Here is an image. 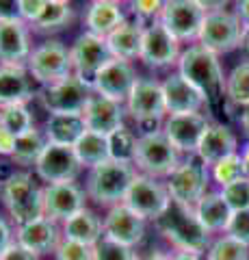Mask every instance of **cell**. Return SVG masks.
Wrapping results in <instances>:
<instances>
[{
	"mask_svg": "<svg viewBox=\"0 0 249 260\" xmlns=\"http://www.w3.org/2000/svg\"><path fill=\"white\" fill-rule=\"evenodd\" d=\"M180 54V42L167 30L165 24L160 20L150 22L146 26V32H143L139 61H143V65L152 70H167L178 65Z\"/></svg>",
	"mask_w": 249,
	"mask_h": 260,
	"instance_id": "obj_13",
	"label": "cell"
},
{
	"mask_svg": "<svg viewBox=\"0 0 249 260\" xmlns=\"http://www.w3.org/2000/svg\"><path fill=\"white\" fill-rule=\"evenodd\" d=\"M158 232L175 251H195L204 254L210 247V232L199 223L195 208L187 204H178L171 200L165 215L156 221Z\"/></svg>",
	"mask_w": 249,
	"mask_h": 260,
	"instance_id": "obj_2",
	"label": "cell"
},
{
	"mask_svg": "<svg viewBox=\"0 0 249 260\" xmlns=\"http://www.w3.org/2000/svg\"><path fill=\"white\" fill-rule=\"evenodd\" d=\"M0 260H39V256L33 254L30 249H26L24 245H20L18 241H13L9 245V249L0 256Z\"/></svg>",
	"mask_w": 249,
	"mask_h": 260,
	"instance_id": "obj_45",
	"label": "cell"
},
{
	"mask_svg": "<svg viewBox=\"0 0 249 260\" xmlns=\"http://www.w3.org/2000/svg\"><path fill=\"white\" fill-rule=\"evenodd\" d=\"M124 204L128 208H132L134 213L139 217H143L146 221L156 223L158 219L165 215V210L169 208L171 195H169V189H167L165 180L136 174V178L130 184V189H128V193H126Z\"/></svg>",
	"mask_w": 249,
	"mask_h": 260,
	"instance_id": "obj_9",
	"label": "cell"
},
{
	"mask_svg": "<svg viewBox=\"0 0 249 260\" xmlns=\"http://www.w3.org/2000/svg\"><path fill=\"white\" fill-rule=\"evenodd\" d=\"M48 0H18V7H20V20L26 22L28 26L33 24L39 15H42V11L46 9Z\"/></svg>",
	"mask_w": 249,
	"mask_h": 260,
	"instance_id": "obj_44",
	"label": "cell"
},
{
	"mask_svg": "<svg viewBox=\"0 0 249 260\" xmlns=\"http://www.w3.org/2000/svg\"><path fill=\"white\" fill-rule=\"evenodd\" d=\"M226 234L249 245V210H236V213H232V219L226 228Z\"/></svg>",
	"mask_w": 249,
	"mask_h": 260,
	"instance_id": "obj_43",
	"label": "cell"
},
{
	"mask_svg": "<svg viewBox=\"0 0 249 260\" xmlns=\"http://www.w3.org/2000/svg\"><path fill=\"white\" fill-rule=\"evenodd\" d=\"M87 130L83 115H69V113H57V115H48L44 124V135L48 143L57 145H69L74 148V143L80 139Z\"/></svg>",
	"mask_w": 249,
	"mask_h": 260,
	"instance_id": "obj_30",
	"label": "cell"
},
{
	"mask_svg": "<svg viewBox=\"0 0 249 260\" xmlns=\"http://www.w3.org/2000/svg\"><path fill=\"white\" fill-rule=\"evenodd\" d=\"M208 126H210V119L204 113H182V115H167L160 130L167 135V139L173 143V148L180 154L191 156L197 152V145Z\"/></svg>",
	"mask_w": 249,
	"mask_h": 260,
	"instance_id": "obj_16",
	"label": "cell"
},
{
	"mask_svg": "<svg viewBox=\"0 0 249 260\" xmlns=\"http://www.w3.org/2000/svg\"><path fill=\"white\" fill-rule=\"evenodd\" d=\"M104 219V237L122 243L126 247H136L141 245L143 237H146V219L139 217L132 208H128L124 202L106 208Z\"/></svg>",
	"mask_w": 249,
	"mask_h": 260,
	"instance_id": "obj_18",
	"label": "cell"
},
{
	"mask_svg": "<svg viewBox=\"0 0 249 260\" xmlns=\"http://www.w3.org/2000/svg\"><path fill=\"white\" fill-rule=\"evenodd\" d=\"M243 46L247 48V50H249V28L245 30V42H243Z\"/></svg>",
	"mask_w": 249,
	"mask_h": 260,
	"instance_id": "obj_55",
	"label": "cell"
},
{
	"mask_svg": "<svg viewBox=\"0 0 249 260\" xmlns=\"http://www.w3.org/2000/svg\"><path fill=\"white\" fill-rule=\"evenodd\" d=\"M126 11L122 5L102 3V0H91L85 11V28L100 37H109L119 24L126 22Z\"/></svg>",
	"mask_w": 249,
	"mask_h": 260,
	"instance_id": "obj_28",
	"label": "cell"
},
{
	"mask_svg": "<svg viewBox=\"0 0 249 260\" xmlns=\"http://www.w3.org/2000/svg\"><path fill=\"white\" fill-rule=\"evenodd\" d=\"M240 126H243V133L249 139V104L243 107V111H240Z\"/></svg>",
	"mask_w": 249,
	"mask_h": 260,
	"instance_id": "obj_53",
	"label": "cell"
},
{
	"mask_svg": "<svg viewBox=\"0 0 249 260\" xmlns=\"http://www.w3.org/2000/svg\"><path fill=\"white\" fill-rule=\"evenodd\" d=\"M234 13L243 22L245 30L249 28V0H234Z\"/></svg>",
	"mask_w": 249,
	"mask_h": 260,
	"instance_id": "obj_49",
	"label": "cell"
},
{
	"mask_svg": "<svg viewBox=\"0 0 249 260\" xmlns=\"http://www.w3.org/2000/svg\"><path fill=\"white\" fill-rule=\"evenodd\" d=\"M30 52L28 24L22 20H0V65H26Z\"/></svg>",
	"mask_w": 249,
	"mask_h": 260,
	"instance_id": "obj_23",
	"label": "cell"
},
{
	"mask_svg": "<svg viewBox=\"0 0 249 260\" xmlns=\"http://www.w3.org/2000/svg\"><path fill=\"white\" fill-rule=\"evenodd\" d=\"M165 0H128V9H130L132 20L148 24L160 18V11H163Z\"/></svg>",
	"mask_w": 249,
	"mask_h": 260,
	"instance_id": "obj_41",
	"label": "cell"
},
{
	"mask_svg": "<svg viewBox=\"0 0 249 260\" xmlns=\"http://www.w3.org/2000/svg\"><path fill=\"white\" fill-rule=\"evenodd\" d=\"M143 260H171V254L169 251H163V249H154V251H150Z\"/></svg>",
	"mask_w": 249,
	"mask_h": 260,
	"instance_id": "obj_52",
	"label": "cell"
},
{
	"mask_svg": "<svg viewBox=\"0 0 249 260\" xmlns=\"http://www.w3.org/2000/svg\"><path fill=\"white\" fill-rule=\"evenodd\" d=\"M87 191L76 182L44 184V215L57 223H63L78 210L87 208Z\"/></svg>",
	"mask_w": 249,
	"mask_h": 260,
	"instance_id": "obj_19",
	"label": "cell"
},
{
	"mask_svg": "<svg viewBox=\"0 0 249 260\" xmlns=\"http://www.w3.org/2000/svg\"><path fill=\"white\" fill-rule=\"evenodd\" d=\"M171 260H202V254H195V251H171Z\"/></svg>",
	"mask_w": 249,
	"mask_h": 260,
	"instance_id": "obj_51",
	"label": "cell"
},
{
	"mask_svg": "<svg viewBox=\"0 0 249 260\" xmlns=\"http://www.w3.org/2000/svg\"><path fill=\"white\" fill-rule=\"evenodd\" d=\"M124 107H126V115L146 130H154V126L158 124L163 126L167 117L163 83L156 78H136Z\"/></svg>",
	"mask_w": 249,
	"mask_h": 260,
	"instance_id": "obj_8",
	"label": "cell"
},
{
	"mask_svg": "<svg viewBox=\"0 0 249 260\" xmlns=\"http://www.w3.org/2000/svg\"><path fill=\"white\" fill-rule=\"evenodd\" d=\"M15 241V232L13 228L9 225V221H7L5 217H0V256L5 254L7 249H9V245Z\"/></svg>",
	"mask_w": 249,
	"mask_h": 260,
	"instance_id": "obj_46",
	"label": "cell"
},
{
	"mask_svg": "<svg viewBox=\"0 0 249 260\" xmlns=\"http://www.w3.org/2000/svg\"><path fill=\"white\" fill-rule=\"evenodd\" d=\"M46 145H48V139L44 135V128L35 126L33 130H28L26 135L15 139V150L11 154V160L15 165H20L22 169H30L37 165V160L44 154Z\"/></svg>",
	"mask_w": 249,
	"mask_h": 260,
	"instance_id": "obj_32",
	"label": "cell"
},
{
	"mask_svg": "<svg viewBox=\"0 0 249 260\" xmlns=\"http://www.w3.org/2000/svg\"><path fill=\"white\" fill-rule=\"evenodd\" d=\"M54 260H93V247L78 241L61 239V243L54 249Z\"/></svg>",
	"mask_w": 249,
	"mask_h": 260,
	"instance_id": "obj_42",
	"label": "cell"
},
{
	"mask_svg": "<svg viewBox=\"0 0 249 260\" xmlns=\"http://www.w3.org/2000/svg\"><path fill=\"white\" fill-rule=\"evenodd\" d=\"M109 145H111V158L113 160L134 162L136 135L132 133V130L122 128V130H117V133L109 135Z\"/></svg>",
	"mask_w": 249,
	"mask_h": 260,
	"instance_id": "obj_38",
	"label": "cell"
},
{
	"mask_svg": "<svg viewBox=\"0 0 249 260\" xmlns=\"http://www.w3.org/2000/svg\"><path fill=\"white\" fill-rule=\"evenodd\" d=\"M226 102L234 107L249 104V61L238 63L226 78Z\"/></svg>",
	"mask_w": 249,
	"mask_h": 260,
	"instance_id": "obj_34",
	"label": "cell"
},
{
	"mask_svg": "<svg viewBox=\"0 0 249 260\" xmlns=\"http://www.w3.org/2000/svg\"><path fill=\"white\" fill-rule=\"evenodd\" d=\"M204 7L206 11H215V9H226L230 3H234V0H195Z\"/></svg>",
	"mask_w": 249,
	"mask_h": 260,
	"instance_id": "obj_50",
	"label": "cell"
},
{
	"mask_svg": "<svg viewBox=\"0 0 249 260\" xmlns=\"http://www.w3.org/2000/svg\"><path fill=\"white\" fill-rule=\"evenodd\" d=\"M206 260H249V245L223 234L210 243L206 251Z\"/></svg>",
	"mask_w": 249,
	"mask_h": 260,
	"instance_id": "obj_36",
	"label": "cell"
},
{
	"mask_svg": "<svg viewBox=\"0 0 249 260\" xmlns=\"http://www.w3.org/2000/svg\"><path fill=\"white\" fill-rule=\"evenodd\" d=\"M0 20H20L18 0H0Z\"/></svg>",
	"mask_w": 249,
	"mask_h": 260,
	"instance_id": "obj_48",
	"label": "cell"
},
{
	"mask_svg": "<svg viewBox=\"0 0 249 260\" xmlns=\"http://www.w3.org/2000/svg\"><path fill=\"white\" fill-rule=\"evenodd\" d=\"M208 182H210V167L204 165L195 154L184 158L180 167L165 180L171 200L187 206H195L204 198L208 193Z\"/></svg>",
	"mask_w": 249,
	"mask_h": 260,
	"instance_id": "obj_10",
	"label": "cell"
},
{
	"mask_svg": "<svg viewBox=\"0 0 249 260\" xmlns=\"http://www.w3.org/2000/svg\"><path fill=\"white\" fill-rule=\"evenodd\" d=\"M240 158H243V167H245V176H249V143L240 152Z\"/></svg>",
	"mask_w": 249,
	"mask_h": 260,
	"instance_id": "obj_54",
	"label": "cell"
},
{
	"mask_svg": "<svg viewBox=\"0 0 249 260\" xmlns=\"http://www.w3.org/2000/svg\"><path fill=\"white\" fill-rule=\"evenodd\" d=\"M136 174L139 172H136L132 162L113 160V158L102 162V165L89 169V174H87V182H85L87 198L104 208L122 204Z\"/></svg>",
	"mask_w": 249,
	"mask_h": 260,
	"instance_id": "obj_4",
	"label": "cell"
},
{
	"mask_svg": "<svg viewBox=\"0 0 249 260\" xmlns=\"http://www.w3.org/2000/svg\"><path fill=\"white\" fill-rule=\"evenodd\" d=\"M93 89L83 83L78 76H67L61 83H54L50 87H44L37 93L42 100V107L48 111V115H57V113H69V115H83L85 104L89 100Z\"/></svg>",
	"mask_w": 249,
	"mask_h": 260,
	"instance_id": "obj_12",
	"label": "cell"
},
{
	"mask_svg": "<svg viewBox=\"0 0 249 260\" xmlns=\"http://www.w3.org/2000/svg\"><path fill=\"white\" fill-rule=\"evenodd\" d=\"M238 152V141L236 135L232 133L228 126L219 124V121H210V126L204 133L202 141L197 145L195 156L204 162V165L212 167L215 162H219L221 158L230 156V154Z\"/></svg>",
	"mask_w": 249,
	"mask_h": 260,
	"instance_id": "obj_25",
	"label": "cell"
},
{
	"mask_svg": "<svg viewBox=\"0 0 249 260\" xmlns=\"http://www.w3.org/2000/svg\"><path fill=\"white\" fill-rule=\"evenodd\" d=\"M93 260H143L134 247H126L104 237L98 245H93Z\"/></svg>",
	"mask_w": 249,
	"mask_h": 260,
	"instance_id": "obj_39",
	"label": "cell"
},
{
	"mask_svg": "<svg viewBox=\"0 0 249 260\" xmlns=\"http://www.w3.org/2000/svg\"><path fill=\"white\" fill-rule=\"evenodd\" d=\"M195 215L208 232H226V228L232 219V208L223 200L221 191H208L195 206Z\"/></svg>",
	"mask_w": 249,
	"mask_h": 260,
	"instance_id": "obj_29",
	"label": "cell"
},
{
	"mask_svg": "<svg viewBox=\"0 0 249 260\" xmlns=\"http://www.w3.org/2000/svg\"><path fill=\"white\" fill-rule=\"evenodd\" d=\"M26 65H0V109L9 104H28L37 91Z\"/></svg>",
	"mask_w": 249,
	"mask_h": 260,
	"instance_id": "obj_24",
	"label": "cell"
},
{
	"mask_svg": "<svg viewBox=\"0 0 249 260\" xmlns=\"http://www.w3.org/2000/svg\"><path fill=\"white\" fill-rule=\"evenodd\" d=\"M69 56H72V70L74 76H78L83 83L93 85L98 72L106 65L113 54L106 44V37L93 35V32L85 30L83 35H78L74 39V44L69 46Z\"/></svg>",
	"mask_w": 249,
	"mask_h": 260,
	"instance_id": "obj_11",
	"label": "cell"
},
{
	"mask_svg": "<svg viewBox=\"0 0 249 260\" xmlns=\"http://www.w3.org/2000/svg\"><path fill=\"white\" fill-rule=\"evenodd\" d=\"M102 3H115V5H124L128 0H102Z\"/></svg>",
	"mask_w": 249,
	"mask_h": 260,
	"instance_id": "obj_56",
	"label": "cell"
},
{
	"mask_svg": "<svg viewBox=\"0 0 249 260\" xmlns=\"http://www.w3.org/2000/svg\"><path fill=\"white\" fill-rule=\"evenodd\" d=\"M180 162H182L180 152L173 148V143L167 139V135L160 128L141 130L136 135L132 165L136 167L139 174L158 178V180H167L180 167Z\"/></svg>",
	"mask_w": 249,
	"mask_h": 260,
	"instance_id": "obj_5",
	"label": "cell"
},
{
	"mask_svg": "<svg viewBox=\"0 0 249 260\" xmlns=\"http://www.w3.org/2000/svg\"><path fill=\"white\" fill-rule=\"evenodd\" d=\"M175 72L202 93L208 100V107L226 102V74H223L219 54L206 50L204 46L193 44L182 50Z\"/></svg>",
	"mask_w": 249,
	"mask_h": 260,
	"instance_id": "obj_1",
	"label": "cell"
},
{
	"mask_svg": "<svg viewBox=\"0 0 249 260\" xmlns=\"http://www.w3.org/2000/svg\"><path fill=\"white\" fill-rule=\"evenodd\" d=\"M52 3H69V0H52Z\"/></svg>",
	"mask_w": 249,
	"mask_h": 260,
	"instance_id": "obj_57",
	"label": "cell"
},
{
	"mask_svg": "<svg viewBox=\"0 0 249 260\" xmlns=\"http://www.w3.org/2000/svg\"><path fill=\"white\" fill-rule=\"evenodd\" d=\"M136 72L132 61H124V59H111L104 68L98 72L91 89L100 95H106L115 102L126 104L128 95H130L132 87L136 83Z\"/></svg>",
	"mask_w": 249,
	"mask_h": 260,
	"instance_id": "obj_17",
	"label": "cell"
},
{
	"mask_svg": "<svg viewBox=\"0 0 249 260\" xmlns=\"http://www.w3.org/2000/svg\"><path fill=\"white\" fill-rule=\"evenodd\" d=\"M245 42V26L230 9H215L206 13L197 44L215 54H228Z\"/></svg>",
	"mask_w": 249,
	"mask_h": 260,
	"instance_id": "obj_7",
	"label": "cell"
},
{
	"mask_svg": "<svg viewBox=\"0 0 249 260\" xmlns=\"http://www.w3.org/2000/svg\"><path fill=\"white\" fill-rule=\"evenodd\" d=\"M163 83V95L167 104V115H182V113H202L208 107V100L184 80L178 72L167 74Z\"/></svg>",
	"mask_w": 249,
	"mask_h": 260,
	"instance_id": "obj_22",
	"label": "cell"
},
{
	"mask_svg": "<svg viewBox=\"0 0 249 260\" xmlns=\"http://www.w3.org/2000/svg\"><path fill=\"white\" fill-rule=\"evenodd\" d=\"M74 154L80 160L83 169H93L102 165V162L111 160V145L109 137L93 133V130H85L80 139L74 143Z\"/></svg>",
	"mask_w": 249,
	"mask_h": 260,
	"instance_id": "obj_31",
	"label": "cell"
},
{
	"mask_svg": "<svg viewBox=\"0 0 249 260\" xmlns=\"http://www.w3.org/2000/svg\"><path fill=\"white\" fill-rule=\"evenodd\" d=\"M15 139H18V137H13L9 130H5L3 126H0V156L11 158V154L15 150Z\"/></svg>",
	"mask_w": 249,
	"mask_h": 260,
	"instance_id": "obj_47",
	"label": "cell"
},
{
	"mask_svg": "<svg viewBox=\"0 0 249 260\" xmlns=\"http://www.w3.org/2000/svg\"><path fill=\"white\" fill-rule=\"evenodd\" d=\"M221 195L228 202V206L232 208V213H236V210H249V176H243L236 182L223 186Z\"/></svg>",
	"mask_w": 249,
	"mask_h": 260,
	"instance_id": "obj_40",
	"label": "cell"
},
{
	"mask_svg": "<svg viewBox=\"0 0 249 260\" xmlns=\"http://www.w3.org/2000/svg\"><path fill=\"white\" fill-rule=\"evenodd\" d=\"M83 119L87 130H93V133L100 135H113L117 130L126 128L124 119H126V107L122 102H115L106 95H100L91 91L89 100L85 104L83 111Z\"/></svg>",
	"mask_w": 249,
	"mask_h": 260,
	"instance_id": "obj_20",
	"label": "cell"
},
{
	"mask_svg": "<svg viewBox=\"0 0 249 260\" xmlns=\"http://www.w3.org/2000/svg\"><path fill=\"white\" fill-rule=\"evenodd\" d=\"M72 22H74V9L69 7V3H52V0H48L42 15L28 28L33 32H39V35H52V32L67 28Z\"/></svg>",
	"mask_w": 249,
	"mask_h": 260,
	"instance_id": "obj_33",
	"label": "cell"
},
{
	"mask_svg": "<svg viewBox=\"0 0 249 260\" xmlns=\"http://www.w3.org/2000/svg\"><path fill=\"white\" fill-rule=\"evenodd\" d=\"M0 126L9 130L13 137H22L35 128V119L26 104H9L0 109Z\"/></svg>",
	"mask_w": 249,
	"mask_h": 260,
	"instance_id": "obj_35",
	"label": "cell"
},
{
	"mask_svg": "<svg viewBox=\"0 0 249 260\" xmlns=\"http://www.w3.org/2000/svg\"><path fill=\"white\" fill-rule=\"evenodd\" d=\"M245 176V167H243V158H240V152H234L230 156L221 158L219 162H215L210 167V178L223 189L232 182H236L238 178Z\"/></svg>",
	"mask_w": 249,
	"mask_h": 260,
	"instance_id": "obj_37",
	"label": "cell"
},
{
	"mask_svg": "<svg viewBox=\"0 0 249 260\" xmlns=\"http://www.w3.org/2000/svg\"><path fill=\"white\" fill-rule=\"evenodd\" d=\"M61 239H63L61 223L52 221L46 215L24 225H15V241L26 249H30L33 254H37L39 258L46 254H54Z\"/></svg>",
	"mask_w": 249,
	"mask_h": 260,
	"instance_id": "obj_21",
	"label": "cell"
},
{
	"mask_svg": "<svg viewBox=\"0 0 249 260\" xmlns=\"http://www.w3.org/2000/svg\"><path fill=\"white\" fill-rule=\"evenodd\" d=\"M206 9L195 0H165L160 22L178 42H197L202 24L206 20Z\"/></svg>",
	"mask_w": 249,
	"mask_h": 260,
	"instance_id": "obj_14",
	"label": "cell"
},
{
	"mask_svg": "<svg viewBox=\"0 0 249 260\" xmlns=\"http://www.w3.org/2000/svg\"><path fill=\"white\" fill-rule=\"evenodd\" d=\"M26 70L30 78L42 87L61 83V80H65L67 76L74 74L69 48L54 37L46 39V42L37 44L33 48V52H30L26 61Z\"/></svg>",
	"mask_w": 249,
	"mask_h": 260,
	"instance_id": "obj_6",
	"label": "cell"
},
{
	"mask_svg": "<svg viewBox=\"0 0 249 260\" xmlns=\"http://www.w3.org/2000/svg\"><path fill=\"white\" fill-rule=\"evenodd\" d=\"M61 232H63V239L78 241L93 247L104 239V219L95 210L83 208L61 223Z\"/></svg>",
	"mask_w": 249,
	"mask_h": 260,
	"instance_id": "obj_26",
	"label": "cell"
},
{
	"mask_svg": "<svg viewBox=\"0 0 249 260\" xmlns=\"http://www.w3.org/2000/svg\"><path fill=\"white\" fill-rule=\"evenodd\" d=\"M143 32H146V24L136 20H126L106 37V44L111 48V54L115 59L134 61L141 54L143 44Z\"/></svg>",
	"mask_w": 249,
	"mask_h": 260,
	"instance_id": "obj_27",
	"label": "cell"
},
{
	"mask_svg": "<svg viewBox=\"0 0 249 260\" xmlns=\"http://www.w3.org/2000/svg\"><path fill=\"white\" fill-rule=\"evenodd\" d=\"M33 172L44 184L76 182V178L83 172V165H80V160L76 158L74 148L48 143L44 154L37 160V165L33 167Z\"/></svg>",
	"mask_w": 249,
	"mask_h": 260,
	"instance_id": "obj_15",
	"label": "cell"
},
{
	"mask_svg": "<svg viewBox=\"0 0 249 260\" xmlns=\"http://www.w3.org/2000/svg\"><path fill=\"white\" fill-rule=\"evenodd\" d=\"M28 169L13 172L0 184V200L15 225L44 217V184Z\"/></svg>",
	"mask_w": 249,
	"mask_h": 260,
	"instance_id": "obj_3",
	"label": "cell"
}]
</instances>
